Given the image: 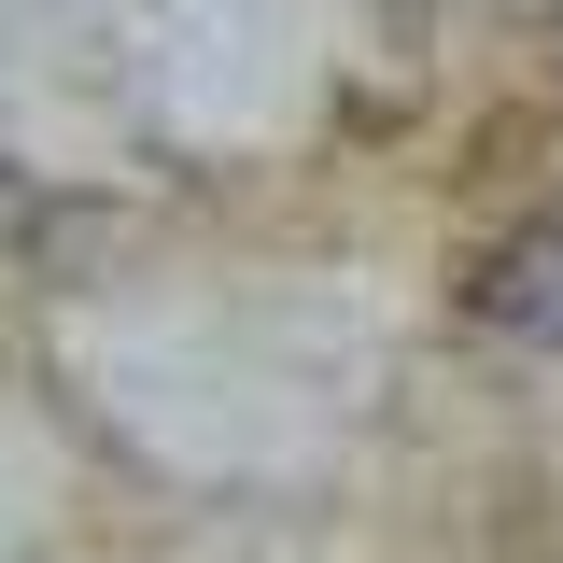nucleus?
I'll use <instances>...</instances> for the list:
<instances>
[{
  "instance_id": "nucleus-1",
  "label": "nucleus",
  "mask_w": 563,
  "mask_h": 563,
  "mask_svg": "<svg viewBox=\"0 0 563 563\" xmlns=\"http://www.w3.org/2000/svg\"><path fill=\"white\" fill-rule=\"evenodd\" d=\"M465 310L479 324H563V211L521 225V240H493L479 268H465Z\"/></svg>"
},
{
  "instance_id": "nucleus-2",
  "label": "nucleus",
  "mask_w": 563,
  "mask_h": 563,
  "mask_svg": "<svg viewBox=\"0 0 563 563\" xmlns=\"http://www.w3.org/2000/svg\"><path fill=\"white\" fill-rule=\"evenodd\" d=\"M395 14H422V0H395Z\"/></svg>"
}]
</instances>
